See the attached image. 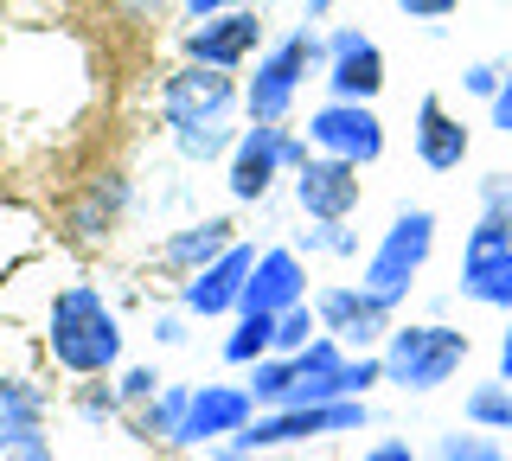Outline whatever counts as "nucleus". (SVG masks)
I'll use <instances>...</instances> for the list:
<instances>
[{
    "label": "nucleus",
    "instance_id": "obj_1",
    "mask_svg": "<svg viewBox=\"0 0 512 461\" xmlns=\"http://www.w3.org/2000/svg\"><path fill=\"white\" fill-rule=\"evenodd\" d=\"M45 353H52L71 378H103L122 365V321L90 282H71V289L52 295L45 308Z\"/></svg>",
    "mask_w": 512,
    "mask_h": 461
},
{
    "label": "nucleus",
    "instance_id": "obj_2",
    "mask_svg": "<svg viewBox=\"0 0 512 461\" xmlns=\"http://www.w3.org/2000/svg\"><path fill=\"white\" fill-rule=\"evenodd\" d=\"M474 353V340L461 327H442V321H410V327H391V340L378 346V359H384V385H397V391H442L448 378L468 365Z\"/></svg>",
    "mask_w": 512,
    "mask_h": 461
},
{
    "label": "nucleus",
    "instance_id": "obj_3",
    "mask_svg": "<svg viewBox=\"0 0 512 461\" xmlns=\"http://www.w3.org/2000/svg\"><path fill=\"white\" fill-rule=\"evenodd\" d=\"M429 257H436V212L429 205H410V212L391 218V231L378 237V250L365 257L359 269V289H372L378 301H404L416 289V276L429 269Z\"/></svg>",
    "mask_w": 512,
    "mask_h": 461
},
{
    "label": "nucleus",
    "instance_id": "obj_4",
    "mask_svg": "<svg viewBox=\"0 0 512 461\" xmlns=\"http://www.w3.org/2000/svg\"><path fill=\"white\" fill-rule=\"evenodd\" d=\"M327 65V45L314 33H288L276 39L263 58H256V77L244 84V109L250 122H288V109H295L301 84H308V71Z\"/></svg>",
    "mask_w": 512,
    "mask_h": 461
},
{
    "label": "nucleus",
    "instance_id": "obj_5",
    "mask_svg": "<svg viewBox=\"0 0 512 461\" xmlns=\"http://www.w3.org/2000/svg\"><path fill=\"white\" fill-rule=\"evenodd\" d=\"M308 161V135L301 129H282V122H250L244 135H237L231 148V199L237 205H256L269 199V186H276V173H301Z\"/></svg>",
    "mask_w": 512,
    "mask_h": 461
},
{
    "label": "nucleus",
    "instance_id": "obj_6",
    "mask_svg": "<svg viewBox=\"0 0 512 461\" xmlns=\"http://www.w3.org/2000/svg\"><path fill=\"white\" fill-rule=\"evenodd\" d=\"M372 423V410H365V397H333V404H288V410H263L244 436L250 455L263 449H288V442H314V436H352V429Z\"/></svg>",
    "mask_w": 512,
    "mask_h": 461
},
{
    "label": "nucleus",
    "instance_id": "obj_7",
    "mask_svg": "<svg viewBox=\"0 0 512 461\" xmlns=\"http://www.w3.org/2000/svg\"><path fill=\"white\" fill-rule=\"evenodd\" d=\"M461 295L474 308L512 314V212H480L461 244Z\"/></svg>",
    "mask_w": 512,
    "mask_h": 461
},
{
    "label": "nucleus",
    "instance_id": "obj_8",
    "mask_svg": "<svg viewBox=\"0 0 512 461\" xmlns=\"http://www.w3.org/2000/svg\"><path fill=\"white\" fill-rule=\"evenodd\" d=\"M308 148L314 154H333V161H352V167H372L378 154H384V122H378V109L372 103H340V97H327L308 116Z\"/></svg>",
    "mask_w": 512,
    "mask_h": 461
},
{
    "label": "nucleus",
    "instance_id": "obj_9",
    "mask_svg": "<svg viewBox=\"0 0 512 461\" xmlns=\"http://www.w3.org/2000/svg\"><path fill=\"white\" fill-rule=\"evenodd\" d=\"M237 109V84L231 71L218 65H199V58H186L180 71L160 84V116H167V129H192V122H224Z\"/></svg>",
    "mask_w": 512,
    "mask_h": 461
},
{
    "label": "nucleus",
    "instance_id": "obj_10",
    "mask_svg": "<svg viewBox=\"0 0 512 461\" xmlns=\"http://www.w3.org/2000/svg\"><path fill=\"white\" fill-rule=\"evenodd\" d=\"M314 314H320V333H333L346 353H378L391 340V301H378L372 289L333 282V289L314 295Z\"/></svg>",
    "mask_w": 512,
    "mask_h": 461
},
{
    "label": "nucleus",
    "instance_id": "obj_11",
    "mask_svg": "<svg viewBox=\"0 0 512 461\" xmlns=\"http://www.w3.org/2000/svg\"><path fill=\"white\" fill-rule=\"evenodd\" d=\"M295 205L314 218V225H346L365 205V180L352 161H333V154H308L295 173Z\"/></svg>",
    "mask_w": 512,
    "mask_h": 461
},
{
    "label": "nucleus",
    "instance_id": "obj_12",
    "mask_svg": "<svg viewBox=\"0 0 512 461\" xmlns=\"http://www.w3.org/2000/svg\"><path fill=\"white\" fill-rule=\"evenodd\" d=\"M320 71H327L320 77L327 97H340V103H378V90H384V52L359 26H340V33L327 39V65Z\"/></svg>",
    "mask_w": 512,
    "mask_h": 461
},
{
    "label": "nucleus",
    "instance_id": "obj_13",
    "mask_svg": "<svg viewBox=\"0 0 512 461\" xmlns=\"http://www.w3.org/2000/svg\"><path fill=\"white\" fill-rule=\"evenodd\" d=\"M250 269H256V250H250V244H231L224 257H212V263L199 269V276H186V282H180L186 314H199V321H218V314H231L237 301H244Z\"/></svg>",
    "mask_w": 512,
    "mask_h": 461
},
{
    "label": "nucleus",
    "instance_id": "obj_14",
    "mask_svg": "<svg viewBox=\"0 0 512 461\" xmlns=\"http://www.w3.org/2000/svg\"><path fill=\"white\" fill-rule=\"evenodd\" d=\"M308 301V263H301V250H263L244 282V301H237V314H288Z\"/></svg>",
    "mask_w": 512,
    "mask_h": 461
},
{
    "label": "nucleus",
    "instance_id": "obj_15",
    "mask_svg": "<svg viewBox=\"0 0 512 461\" xmlns=\"http://www.w3.org/2000/svg\"><path fill=\"white\" fill-rule=\"evenodd\" d=\"M250 52H263V20H256V7L212 13L205 26H192V33H186V58L218 65V71H237Z\"/></svg>",
    "mask_w": 512,
    "mask_h": 461
},
{
    "label": "nucleus",
    "instance_id": "obj_16",
    "mask_svg": "<svg viewBox=\"0 0 512 461\" xmlns=\"http://www.w3.org/2000/svg\"><path fill=\"white\" fill-rule=\"evenodd\" d=\"M410 148H416V161H423L429 173H455L461 161H468V148H474V135H468V122L448 109L436 90H429L423 103H416V122H410Z\"/></svg>",
    "mask_w": 512,
    "mask_h": 461
},
{
    "label": "nucleus",
    "instance_id": "obj_17",
    "mask_svg": "<svg viewBox=\"0 0 512 461\" xmlns=\"http://www.w3.org/2000/svg\"><path fill=\"white\" fill-rule=\"evenodd\" d=\"M256 397L250 385H199L192 391V410H186V429L180 442H224V436H244L256 423Z\"/></svg>",
    "mask_w": 512,
    "mask_h": 461
},
{
    "label": "nucleus",
    "instance_id": "obj_18",
    "mask_svg": "<svg viewBox=\"0 0 512 461\" xmlns=\"http://www.w3.org/2000/svg\"><path fill=\"white\" fill-rule=\"evenodd\" d=\"M237 237H231V218H205V225H186V231H173L167 244H160V263L167 269H180V276H199L212 257H224Z\"/></svg>",
    "mask_w": 512,
    "mask_h": 461
},
{
    "label": "nucleus",
    "instance_id": "obj_19",
    "mask_svg": "<svg viewBox=\"0 0 512 461\" xmlns=\"http://www.w3.org/2000/svg\"><path fill=\"white\" fill-rule=\"evenodd\" d=\"M186 410H192V391L186 385H160L148 404H141V436L148 442H180V429H186Z\"/></svg>",
    "mask_w": 512,
    "mask_h": 461
},
{
    "label": "nucleus",
    "instance_id": "obj_20",
    "mask_svg": "<svg viewBox=\"0 0 512 461\" xmlns=\"http://www.w3.org/2000/svg\"><path fill=\"white\" fill-rule=\"evenodd\" d=\"M461 417L474 429H493V436H512V378H487L461 397Z\"/></svg>",
    "mask_w": 512,
    "mask_h": 461
},
{
    "label": "nucleus",
    "instance_id": "obj_21",
    "mask_svg": "<svg viewBox=\"0 0 512 461\" xmlns=\"http://www.w3.org/2000/svg\"><path fill=\"white\" fill-rule=\"evenodd\" d=\"M276 353V314H237L231 340H224V359L231 365H256Z\"/></svg>",
    "mask_w": 512,
    "mask_h": 461
},
{
    "label": "nucleus",
    "instance_id": "obj_22",
    "mask_svg": "<svg viewBox=\"0 0 512 461\" xmlns=\"http://www.w3.org/2000/svg\"><path fill=\"white\" fill-rule=\"evenodd\" d=\"M288 385H295V359H288V353H269V359L250 365V397L263 410H282L288 404Z\"/></svg>",
    "mask_w": 512,
    "mask_h": 461
},
{
    "label": "nucleus",
    "instance_id": "obj_23",
    "mask_svg": "<svg viewBox=\"0 0 512 461\" xmlns=\"http://www.w3.org/2000/svg\"><path fill=\"white\" fill-rule=\"evenodd\" d=\"M116 205H122V180H103V186H90V193H84V205L71 212V231H77V237H96V231L109 225V218H116Z\"/></svg>",
    "mask_w": 512,
    "mask_h": 461
},
{
    "label": "nucleus",
    "instance_id": "obj_24",
    "mask_svg": "<svg viewBox=\"0 0 512 461\" xmlns=\"http://www.w3.org/2000/svg\"><path fill=\"white\" fill-rule=\"evenodd\" d=\"M0 410L13 417V429H39V417H45V391L39 385H26V378H0Z\"/></svg>",
    "mask_w": 512,
    "mask_h": 461
},
{
    "label": "nucleus",
    "instance_id": "obj_25",
    "mask_svg": "<svg viewBox=\"0 0 512 461\" xmlns=\"http://www.w3.org/2000/svg\"><path fill=\"white\" fill-rule=\"evenodd\" d=\"M173 141H180L186 161H218V154L237 148V135L224 129V122H192V129H173Z\"/></svg>",
    "mask_w": 512,
    "mask_h": 461
},
{
    "label": "nucleus",
    "instance_id": "obj_26",
    "mask_svg": "<svg viewBox=\"0 0 512 461\" xmlns=\"http://www.w3.org/2000/svg\"><path fill=\"white\" fill-rule=\"evenodd\" d=\"M314 340H320V314H314V301H301V308L276 314V353H301V346H314Z\"/></svg>",
    "mask_w": 512,
    "mask_h": 461
},
{
    "label": "nucleus",
    "instance_id": "obj_27",
    "mask_svg": "<svg viewBox=\"0 0 512 461\" xmlns=\"http://www.w3.org/2000/svg\"><path fill=\"white\" fill-rule=\"evenodd\" d=\"M436 461H512V455L493 442V429H474V436H461V429H455V436H442V455Z\"/></svg>",
    "mask_w": 512,
    "mask_h": 461
},
{
    "label": "nucleus",
    "instance_id": "obj_28",
    "mask_svg": "<svg viewBox=\"0 0 512 461\" xmlns=\"http://www.w3.org/2000/svg\"><path fill=\"white\" fill-rule=\"evenodd\" d=\"M506 77H512V65H500V58H480V65H468V77H461V84H468V97L493 103V97L506 90Z\"/></svg>",
    "mask_w": 512,
    "mask_h": 461
},
{
    "label": "nucleus",
    "instance_id": "obj_29",
    "mask_svg": "<svg viewBox=\"0 0 512 461\" xmlns=\"http://www.w3.org/2000/svg\"><path fill=\"white\" fill-rule=\"evenodd\" d=\"M308 250H320V257H352V250H359V237H352L346 225H314L308 231Z\"/></svg>",
    "mask_w": 512,
    "mask_h": 461
},
{
    "label": "nucleus",
    "instance_id": "obj_30",
    "mask_svg": "<svg viewBox=\"0 0 512 461\" xmlns=\"http://www.w3.org/2000/svg\"><path fill=\"white\" fill-rule=\"evenodd\" d=\"M160 385H167V378H160L154 365H128V372H122V397H128V404H148Z\"/></svg>",
    "mask_w": 512,
    "mask_h": 461
},
{
    "label": "nucleus",
    "instance_id": "obj_31",
    "mask_svg": "<svg viewBox=\"0 0 512 461\" xmlns=\"http://www.w3.org/2000/svg\"><path fill=\"white\" fill-rule=\"evenodd\" d=\"M397 13H404V20H448V13H461V0H397Z\"/></svg>",
    "mask_w": 512,
    "mask_h": 461
},
{
    "label": "nucleus",
    "instance_id": "obj_32",
    "mask_svg": "<svg viewBox=\"0 0 512 461\" xmlns=\"http://www.w3.org/2000/svg\"><path fill=\"white\" fill-rule=\"evenodd\" d=\"M359 461H416V449H410V442H397V436H384V442H372Z\"/></svg>",
    "mask_w": 512,
    "mask_h": 461
},
{
    "label": "nucleus",
    "instance_id": "obj_33",
    "mask_svg": "<svg viewBox=\"0 0 512 461\" xmlns=\"http://www.w3.org/2000/svg\"><path fill=\"white\" fill-rule=\"evenodd\" d=\"M192 20H212V13H231V7H256V0H180Z\"/></svg>",
    "mask_w": 512,
    "mask_h": 461
},
{
    "label": "nucleus",
    "instance_id": "obj_34",
    "mask_svg": "<svg viewBox=\"0 0 512 461\" xmlns=\"http://www.w3.org/2000/svg\"><path fill=\"white\" fill-rule=\"evenodd\" d=\"M77 410H84L90 423H96V417L109 423V417H116V397H109V391H103V397H96V391H84V397H77Z\"/></svg>",
    "mask_w": 512,
    "mask_h": 461
},
{
    "label": "nucleus",
    "instance_id": "obj_35",
    "mask_svg": "<svg viewBox=\"0 0 512 461\" xmlns=\"http://www.w3.org/2000/svg\"><path fill=\"white\" fill-rule=\"evenodd\" d=\"M13 455H20V461H52V449H45V436H39V429H26V436L13 442Z\"/></svg>",
    "mask_w": 512,
    "mask_h": 461
},
{
    "label": "nucleus",
    "instance_id": "obj_36",
    "mask_svg": "<svg viewBox=\"0 0 512 461\" xmlns=\"http://www.w3.org/2000/svg\"><path fill=\"white\" fill-rule=\"evenodd\" d=\"M487 109H493V129H500V135H512V77H506V90H500V97H493Z\"/></svg>",
    "mask_w": 512,
    "mask_h": 461
},
{
    "label": "nucleus",
    "instance_id": "obj_37",
    "mask_svg": "<svg viewBox=\"0 0 512 461\" xmlns=\"http://www.w3.org/2000/svg\"><path fill=\"white\" fill-rule=\"evenodd\" d=\"M500 378H512V321H506V333H500Z\"/></svg>",
    "mask_w": 512,
    "mask_h": 461
},
{
    "label": "nucleus",
    "instance_id": "obj_38",
    "mask_svg": "<svg viewBox=\"0 0 512 461\" xmlns=\"http://www.w3.org/2000/svg\"><path fill=\"white\" fill-rule=\"evenodd\" d=\"M13 442H20V429H13V417H7V410H0V455H7Z\"/></svg>",
    "mask_w": 512,
    "mask_h": 461
}]
</instances>
